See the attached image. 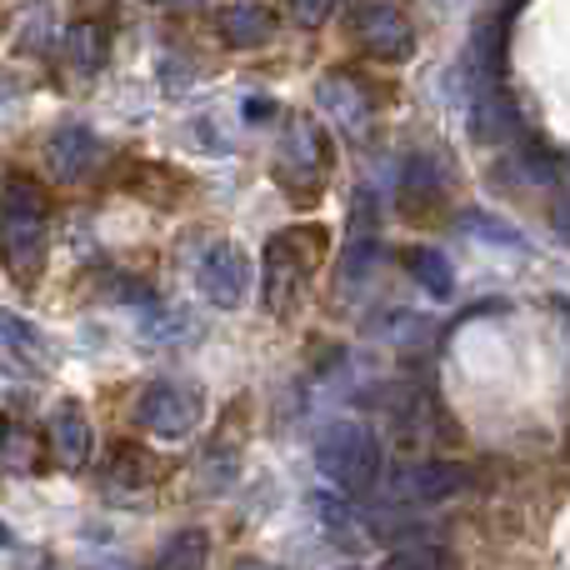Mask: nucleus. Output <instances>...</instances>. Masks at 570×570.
<instances>
[{"mask_svg":"<svg viewBox=\"0 0 570 570\" xmlns=\"http://www.w3.org/2000/svg\"><path fill=\"white\" fill-rule=\"evenodd\" d=\"M0 256L20 281H36L46 266V206L30 186H10L0 200Z\"/></svg>","mask_w":570,"mask_h":570,"instance_id":"1","label":"nucleus"},{"mask_svg":"<svg viewBox=\"0 0 570 570\" xmlns=\"http://www.w3.org/2000/svg\"><path fill=\"white\" fill-rule=\"evenodd\" d=\"M315 461H321L325 481H335L341 491H371L381 475V441L361 421H335L315 441Z\"/></svg>","mask_w":570,"mask_h":570,"instance_id":"2","label":"nucleus"},{"mask_svg":"<svg viewBox=\"0 0 570 570\" xmlns=\"http://www.w3.org/2000/svg\"><path fill=\"white\" fill-rule=\"evenodd\" d=\"M200 421V391L196 385H180V381H160L146 391V401H140V425H146L150 435H160V441H180V435H190Z\"/></svg>","mask_w":570,"mask_h":570,"instance_id":"3","label":"nucleus"},{"mask_svg":"<svg viewBox=\"0 0 570 570\" xmlns=\"http://www.w3.org/2000/svg\"><path fill=\"white\" fill-rule=\"evenodd\" d=\"M196 285H200V295H206L210 305H220V311H236V305L246 301V291H250V261H246V250L230 246V240L210 246L206 261H200V271H196Z\"/></svg>","mask_w":570,"mask_h":570,"instance_id":"4","label":"nucleus"},{"mask_svg":"<svg viewBox=\"0 0 570 570\" xmlns=\"http://www.w3.org/2000/svg\"><path fill=\"white\" fill-rule=\"evenodd\" d=\"M305 271H311V261L301 256V230H285L266 246V305L276 315L291 311V301L305 285Z\"/></svg>","mask_w":570,"mask_h":570,"instance_id":"5","label":"nucleus"},{"mask_svg":"<svg viewBox=\"0 0 570 570\" xmlns=\"http://www.w3.org/2000/svg\"><path fill=\"white\" fill-rule=\"evenodd\" d=\"M325 136H321V126H315L311 116H295L291 120V130H285V140H281V160H276V176L285 180V186H301V180H315L325 170Z\"/></svg>","mask_w":570,"mask_h":570,"instance_id":"6","label":"nucleus"},{"mask_svg":"<svg viewBox=\"0 0 570 570\" xmlns=\"http://www.w3.org/2000/svg\"><path fill=\"white\" fill-rule=\"evenodd\" d=\"M355 36H361V46L371 50L375 60H405L415 50L411 20H405L395 6H365L361 20H355Z\"/></svg>","mask_w":570,"mask_h":570,"instance_id":"7","label":"nucleus"},{"mask_svg":"<svg viewBox=\"0 0 570 570\" xmlns=\"http://www.w3.org/2000/svg\"><path fill=\"white\" fill-rule=\"evenodd\" d=\"M461 491V471L445 461H415L411 471L395 475V501L401 505H441Z\"/></svg>","mask_w":570,"mask_h":570,"instance_id":"8","label":"nucleus"},{"mask_svg":"<svg viewBox=\"0 0 570 570\" xmlns=\"http://www.w3.org/2000/svg\"><path fill=\"white\" fill-rule=\"evenodd\" d=\"M100 160V140L90 126H60L46 146V166L56 180H80Z\"/></svg>","mask_w":570,"mask_h":570,"instance_id":"9","label":"nucleus"},{"mask_svg":"<svg viewBox=\"0 0 570 570\" xmlns=\"http://www.w3.org/2000/svg\"><path fill=\"white\" fill-rule=\"evenodd\" d=\"M50 441H56V461L66 465V471H80V465L90 461V421L80 405H60L56 415H50Z\"/></svg>","mask_w":570,"mask_h":570,"instance_id":"10","label":"nucleus"},{"mask_svg":"<svg viewBox=\"0 0 570 570\" xmlns=\"http://www.w3.org/2000/svg\"><path fill=\"white\" fill-rule=\"evenodd\" d=\"M271 30H276V16H271L261 0H236V6H226V16H220V36L240 50L271 40Z\"/></svg>","mask_w":570,"mask_h":570,"instance_id":"11","label":"nucleus"},{"mask_svg":"<svg viewBox=\"0 0 570 570\" xmlns=\"http://www.w3.org/2000/svg\"><path fill=\"white\" fill-rule=\"evenodd\" d=\"M210 561V535L206 531H180L166 541V551L156 556V570H206Z\"/></svg>","mask_w":570,"mask_h":570,"instance_id":"12","label":"nucleus"},{"mask_svg":"<svg viewBox=\"0 0 570 570\" xmlns=\"http://www.w3.org/2000/svg\"><path fill=\"white\" fill-rule=\"evenodd\" d=\"M66 50L80 70H96L100 56H106V30H100V20H76V26L66 30Z\"/></svg>","mask_w":570,"mask_h":570,"instance_id":"13","label":"nucleus"},{"mask_svg":"<svg viewBox=\"0 0 570 570\" xmlns=\"http://www.w3.org/2000/svg\"><path fill=\"white\" fill-rule=\"evenodd\" d=\"M411 276L421 281L425 291L435 295V301H445V295L455 291L451 266H445V256H435V250H411Z\"/></svg>","mask_w":570,"mask_h":570,"instance_id":"14","label":"nucleus"},{"mask_svg":"<svg viewBox=\"0 0 570 570\" xmlns=\"http://www.w3.org/2000/svg\"><path fill=\"white\" fill-rule=\"evenodd\" d=\"M415 196H421V200H435V196H441V180H435V166H431V160H411V166H405L401 206L411 210V206H415Z\"/></svg>","mask_w":570,"mask_h":570,"instance_id":"15","label":"nucleus"},{"mask_svg":"<svg viewBox=\"0 0 570 570\" xmlns=\"http://www.w3.org/2000/svg\"><path fill=\"white\" fill-rule=\"evenodd\" d=\"M321 100L335 110V116H345V120H361V116H365L361 90H355L345 76H325V80H321Z\"/></svg>","mask_w":570,"mask_h":570,"instance_id":"16","label":"nucleus"},{"mask_svg":"<svg viewBox=\"0 0 570 570\" xmlns=\"http://www.w3.org/2000/svg\"><path fill=\"white\" fill-rule=\"evenodd\" d=\"M375 331H381L391 345H425L431 341V321H421V315H401V311L385 315Z\"/></svg>","mask_w":570,"mask_h":570,"instance_id":"17","label":"nucleus"},{"mask_svg":"<svg viewBox=\"0 0 570 570\" xmlns=\"http://www.w3.org/2000/svg\"><path fill=\"white\" fill-rule=\"evenodd\" d=\"M30 461V441L20 431V421H6L0 425V471H16V465Z\"/></svg>","mask_w":570,"mask_h":570,"instance_id":"18","label":"nucleus"},{"mask_svg":"<svg viewBox=\"0 0 570 570\" xmlns=\"http://www.w3.org/2000/svg\"><path fill=\"white\" fill-rule=\"evenodd\" d=\"M335 0H295V20L301 26H321V20H331Z\"/></svg>","mask_w":570,"mask_h":570,"instance_id":"19","label":"nucleus"},{"mask_svg":"<svg viewBox=\"0 0 570 570\" xmlns=\"http://www.w3.org/2000/svg\"><path fill=\"white\" fill-rule=\"evenodd\" d=\"M385 570H441V556L435 551H405V556H395Z\"/></svg>","mask_w":570,"mask_h":570,"instance_id":"20","label":"nucleus"},{"mask_svg":"<svg viewBox=\"0 0 570 570\" xmlns=\"http://www.w3.org/2000/svg\"><path fill=\"white\" fill-rule=\"evenodd\" d=\"M556 230H561V236L570 240V196L561 200V206H556Z\"/></svg>","mask_w":570,"mask_h":570,"instance_id":"21","label":"nucleus"},{"mask_svg":"<svg viewBox=\"0 0 570 570\" xmlns=\"http://www.w3.org/2000/svg\"><path fill=\"white\" fill-rule=\"evenodd\" d=\"M246 116H271V100H266V96H256V100L246 106Z\"/></svg>","mask_w":570,"mask_h":570,"instance_id":"22","label":"nucleus"},{"mask_svg":"<svg viewBox=\"0 0 570 570\" xmlns=\"http://www.w3.org/2000/svg\"><path fill=\"white\" fill-rule=\"evenodd\" d=\"M236 570H281V566H266V561H240Z\"/></svg>","mask_w":570,"mask_h":570,"instance_id":"23","label":"nucleus"}]
</instances>
